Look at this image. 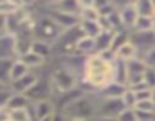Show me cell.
I'll list each match as a JSON object with an SVG mask.
<instances>
[{
    "mask_svg": "<svg viewBox=\"0 0 155 121\" xmlns=\"http://www.w3.org/2000/svg\"><path fill=\"white\" fill-rule=\"evenodd\" d=\"M123 109L120 98H102L97 95V116L116 118Z\"/></svg>",
    "mask_w": 155,
    "mask_h": 121,
    "instance_id": "cell-7",
    "label": "cell"
},
{
    "mask_svg": "<svg viewBox=\"0 0 155 121\" xmlns=\"http://www.w3.org/2000/svg\"><path fill=\"white\" fill-rule=\"evenodd\" d=\"M143 83L149 89L155 88V70L153 68H146L144 70V73H143Z\"/></svg>",
    "mask_w": 155,
    "mask_h": 121,
    "instance_id": "cell-28",
    "label": "cell"
},
{
    "mask_svg": "<svg viewBox=\"0 0 155 121\" xmlns=\"http://www.w3.org/2000/svg\"><path fill=\"white\" fill-rule=\"evenodd\" d=\"M29 106H31V100L25 94H15V92H12V95H11L6 107L9 110H14V109H26Z\"/></svg>",
    "mask_w": 155,
    "mask_h": 121,
    "instance_id": "cell-21",
    "label": "cell"
},
{
    "mask_svg": "<svg viewBox=\"0 0 155 121\" xmlns=\"http://www.w3.org/2000/svg\"><path fill=\"white\" fill-rule=\"evenodd\" d=\"M153 24H155V18L153 17H138L132 32H149L153 30Z\"/></svg>",
    "mask_w": 155,
    "mask_h": 121,
    "instance_id": "cell-24",
    "label": "cell"
},
{
    "mask_svg": "<svg viewBox=\"0 0 155 121\" xmlns=\"http://www.w3.org/2000/svg\"><path fill=\"white\" fill-rule=\"evenodd\" d=\"M120 101H122V104H123L125 109H134V106L137 103V98H135V94L129 88H126V91L120 97Z\"/></svg>",
    "mask_w": 155,
    "mask_h": 121,
    "instance_id": "cell-26",
    "label": "cell"
},
{
    "mask_svg": "<svg viewBox=\"0 0 155 121\" xmlns=\"http://www.w3.org/2000/svg\"><path fill=\"white\" fill-rule=\"evenodd\" d=\"M126 79H128V76H126V62L114 59L113 60V82L126 86Z\"/></svg>",
    "mask_w": 155,
    "mask_h": 121,
    "instance_id": "cell-18",
    "label": "cell"
},
{
    "mask_svg": "<svg viewBox=\"0 0 155 121\" xmlns=\"http://www.w3.org/2000/svg\"><path fill=\"white\" fill-rule=\"evenodd\" d=\"M26 5L21 2H15V0H0V15L3 17H9L15 12H18L21 8H25Z\"/></svg>",
    "mask_w": 155,
    "mask_h": 121,
    "instance_id": "cell-20",
    "label": "cell"
},
{
    "mask_svg": "<svg viewBox=\"0 0 155 121\" xmlns=\"http://www.w3.org/2000/svg\"><path fill=\"white\" fill-rule=\"evenodd\" d=\"M79 29H81V32H82V35L84 36H87V38H96L101 32H102V26H101V23H99V20L97 21H88V20H79Z\"/></svg>",
    "mask_w": 155,
    "mask_h": 121,
    "instance_id": "cell-16",
    "label": "cell"
},
{
    "mask_svg": "<svg viewBox=\"0 0 155 121\" xmlns=\"http://www.w3.org/2000/svg\"><path fill=\"white\" fill-rule=\"evenodd\" d=\"M129 35H131V32H128V30H123V29H120V30H116L114 33H113V39H111V51L114 53L120 45H123L125 42H128L129 41Z\"/></svg>",
    "mask_w": 155,
    "mask_h": 121,
    "instance_id": "cell-22",
    "label": "cell"
},
{
    "mask_svg": "<svg viewBox=\"0 0 155 121\" xmlns=\"http://www.w3.org/2000/svg\"><path fill=\"white\" fill-rule=\"evenodd\" d=\"M12 95V91L9 88H3L0 89V107H6L8 106V101Z\"/></svg>",
    "mask_w": 155,
    "mask_h": 121,
    "instance_id": "cell-31",
    "label": "cell"
},
{
    "mask_svg": "<svg viewBox=\"0 0 155 121\" xmlns=\"http://www.w3.org/2000/svg\"><path fill=\"white\" fill-rule=\"evenodd\" d=\"M134 110H140V112H152L155 113V103L152 100H141L137 101L134 106Z\"/></svg>",
    "mask_w": 155,
    "mask_h": 121,
    "instance_id": "cell-27",
    "label": "cell"
},
{
    "mask_svg": "<svg viewBox=\"0 0 155 121\" xmlns=\"http://www.w3.org/2000/svg\"><path fill=\"white\" fill-rule=\"evenodd\" d=\"M0 121H11V113L8 107H0Z\"/></svg>",
    "mask_w": 155,
    "mask_h": 121,
    "instance_id": "cell-34",
    "label": "cell"
},
{
    "mask_svg": "<svg viewBox=\"0 0 155 121\" xmlns=\"http://www.w3.org/2000/svg\"><path fill=\"white\" fill-rule=\"evenodd\" d=\"M31 70L21 62V60L18 59H14L12 60V64H11V68H9V83L21 79L23 76H26Z\"/></svg>",
    "mask_w": 155,
    "mask_h": 121,
    "instance_id": "cell-19",
    "label": "cell"
},
{
    "mask_svg": "<svg viewBox=\"0 0 155 121\" xmlns=\"http://www.w3.org/2000/svg\"><path fill=\"white\" fill-rule=\"evenodd\" d=\"M140 59L144 62L146 68H153L155 70V48H152L147 53H144L143 56H140Z\"/></svg>",
    "mask_w": 155,
    "mask_h": 121,
    "instance_id": "cell-29",
    "label": "cell"
},
{
    "mask_svg": "<svg viewBox=\"0 0 155 121\" xmlns=\"http://www.w3.org/2000/svg\"><path fill=\"white\" fill-rule=\"evenodd\" d=\"M135 116H137V121H155V113H152V112L135 110Z\"/></svg>",
    "mask_w": 155,
    "mask_h": 121,
    "instance_id": "cell-33",
    "label": "cell"
},
{
    "mask_svg": "<svg viewBox=\"0 0 155 121\" xmlns=\"http://www.w3.org/2000/svg\"><path fill=\"white\" fill-rule=\"evenodd\" d=\"M74 54L82 56V57H88V56L94 54V39L81 36L74 42Z\"/></svg>",
    "mask_w": 155,
    "mask_h": 121,
    "instance_id": "cell-11",
    "label": "cell"
},
{
    "mask_svg": "<svg viewBox=\"0 0 155 121\" xmlns=\"http://www.w3.org/2000/svg\"><path fill=\"white\" fill-rule=\"evenodd\" d=\"M153 3V18H155V2H152Z\"/></svg>",
    "mask_w": 155,
    "mask_h": 121,
    "instance_id": "cell-38",
    "label": "cell"
},
{
    "mask_svg": "<svg viewBox=\"0 0 155 121\" xmlns=\"http://www.w3.org/2000/svg\"><path fill=\"white\" fill-rule=\"evenodd\" d=\"M110 82H113V62L104 59L101 54L85 57L79 77V88L82 89L85 86V94H97Z\"/></svg>",
    "mask_w": 155,
    "mask_h": 121,
    "instance_id": "cell-1",
    "label": "cell"
},
{
    "mask_svg": "<svg viewBox=\"0 0 155 121\" xmlns=\"http://www.w3.org/2000/svg\"><path fill=\"white\" fill-rule=\"evenodd\" d=\"M134 57H138V53H137V48L134 47V44L131 41L125 42L123 45H120L114 51V59L123 60V62H128V60H131Z\"/></svg>",
    "mask_w": 155,
    "mask_h": 121,
    "instance_id": "cell-14",
    "label": "cell"
},
{
    "mask_svg": "<svg viewBox=\"0 0 155 121\" xmlns=\"http://www.w3.org/2000/svg\"><path fill=\"white\" fill-rule=\"evenodd\" d=\"M117 17H119L120 27L123 30L132 32L134 24H135V21L138 18V14L135 11L134 2H126V3L117 5Z\"/></svg>",
    "mask_w": 155,
    "mask_h": 121,
    "instance_id": "cell-6",
    "label": "cell"
},
{
    "mask_svg": "<svg viewBox=\"0 0 155 121\" xmlns=\"http://www.w3.org/2000/svg\"><path fill=\"white\" fill-rule=\"evenodd\" d=\"M50 83H52L53 92L56 91L58 94H64L79 86V76L61 64L52 70Z\"/></svg>",
    "mask_w": 155,
    "mask_h": 121,
    "instance_id": "cell-2",
    "label": "cell"
},
{
    "mask_svg": "<svg viewBox=\"0 0 155 121\" xmlns=\"http://www.w3.org/2000/svg\"><path fill=\"white\" fill-rule=\"evenodd\" d=\"M129 41L137 48V53H138V57H140L144 53H147L149 50L155 48V32L153 30H149V32H131Z\"/></svg>",
    "mask_w": 155,
    "mask_h": 121,
    "instance_id": "cell-5",
    "label": "cell"
},
{
    "mask_svg": "<svg viewBox=\"0 0 155 121\" xmlns=\"http://www.w3.org/2000/svg\"><path fill=\"white\" fill-rule=\"evenodd\" d=\"M132 92L135 94L137 101H141V100H150V89H149V88H143V89L132 91Z\"/></svg>",
    "mask_w": 155,
    "mask_h": 121,
    "instance_id": "cell-32",
    "label": "cell"
},
{
    "mask_svg": "<svg viewBox=\"0 0 155 121\" xmlns=\"http://www.w3.org/2000/svg\"><path fill=\"white\" fill-rule=\"evenodd\" d=\"M18 60H21V62L32 71V70H40L41 67H44V64H46V60H43L40 56H37L35 53H32L31 50L29 51H26V53H23L20 57H17Z\"/></svg>",
    "mask_w": 155,
    "mask_h": 121,
    "instance_id": "cell-17",
    "label": "cell"
},
{
    "mask_svg": "<svg viewBox=\"0 0 155 121\" xmlns=\"http://www.w3.org/2000/svg\"><path fill=\"white\" fill-rule=\"evenodd\" d=\"M3 88H9V85L3 83V82H0V89H3Z\"/></svg>",
    "mask_w": 155,
    "mask_h": 121,
    "instance_id": "cell-37",
    "label": "cell"
},
{
    "mask_svg": "<svg viewBox=\"0 0 155 121\" xmlns=\"http://www.w3.org/2000/svg\"><path fill=\"white\" fill-rule=\"evenodd\" d=\"M116 121H137L135 110H134V109H123V110L116 116Z\"/></svg>",
    "mask_w": 155,
    "mask_h": 121,
    "instance_id": "cell-30",
    "label": "cell"
},
{
    "mask_svg": "<svg viewBox=\"0 0 155 121\" xmlns=\"http://www.w3.org/2000/svg\"><path fill=\"white\" fill-rule=\"evenodd\" d=\"M47 9L55 11V12L70 14V15H79L81 3L78 0H58V2L47 3Z\"/></svg>",
    "mask_w": 155,
    "mask_h": 121,
    "instance_id": "cell-9",
    "label": "cell"
},
{
    "mask_svg": "<svg viewBox=\"0 0 155 121\" xmlns=\"http://www.w3.org/2000/svg\"><path fill=\"white\" fill-rule=\"evenodd\" d=\"M125 91H126L125 85H120V83H116V82H110L104 89H101L97 92V95L102 97V98H120Z\"/></svg>",
    "mask_w": 155,
    "mask_h": 121,
    "instance_id": "cell-15",
    "label": "cell"
},
{
    "mask_svg": "<svg viewBox=\"0 0 155 121\" xmlns=\"http://www.w3.org/2000/svg\"><path fill=\"white\" fill-rule=\"evenodd\" d=\"M29 50H31L32 53H35L37 56H40L43 60H47V59L53 54V45L49 44V42L40 41V39H34Z\"/></svg>",
    "mask_w": 155,
    "mask_h": 121,
    "instance_id": "cell-13",
    "label": "cell"
},
{
    "mask_svg": "<svg viewBox=\"0 0 155 121\" xmlns=\"http://www.w3.org/2000/svg\"><path fill=\"white\" fill-rule=\"evenodd\" d=\"M62 30L44 14L41 18L37 20V26H35V32H34V39H40L49 44H55L58 41V38L61 36Z\"/></svg>",
    "mask_w": 155,
    "mask_h": 121,
    "instance_id": "cell-3",
    "label": "cell"
},
{
    "mask_svg": "<svg viewBox=\"0 0 155 121\" xmlns=\"http://www.w3.org/2000/svg\"><path fill=\"white\" fill-rule=\"evenodd\" d=\"M113 33L110 30H102L96 38H94V54H101L104 51H108L111 48V39Z\"/></svg>",
    "mask_w": 155,
    "mask_h": 121,
    "instance_id": "cell-12",
    "label": "cell"
},
{
    "mask_svg": "<svg viewBox=\"0 0 155 121\" xmlns=\"http://www.w3.org/2000/svg\"><path fill=\"white\" fill-rule=\"evenodd\" d=\"M91 121H116V118H108V116H96Z\"/></svg>",
    "mask_w": 155,
    "mask_h": 121,
    "instance_id": "cell-35",
    "label": "cell"
},
{
    "mask_svg": "<svg viewBox=\"0 0 155 121\" xmlns=\"http://www.w3.org/2000/svg\"><path fill=\"white\" fill-rule=\"evenodd\" d=\"M138 17H153V3L150 0H138L134 2Z\"/></svg>",
    "mask_w": 155,
    "mask_h": 121,
    "instance_id": "cell-23",
    "label": "cell"
},
{
    "mask_svg": "<svg viewBox=\"0 0 155 121\" xmlns=\"http://www.w3.org/2000/svg\"><path fill=\"white\" fill-rule=\"evenodd\" d=\"M12 60L11 59H0V82L9 85V68Z\"/></svg>",
    "mask_w": 155,
    "mask_h": 121,
    "instance_id": "cell-25",
    "label": "cell"
},
{
    "mask_svg": "<svg viewBox=\"0 0 155 121\" xmlns=\"http://www.w3.org/2000/svg\"><path fill=\"white\" fill-rule=\"evenodd\" d=\"M37 79H38V74H37L35 71H29V73H28L26 76H23L21 79H18V80L9 83V89H11L12 92H15V94H25V92L37 82Z\"/></svg>",
    "mask_w": 155,
    "mask_h": 121,
    "instance_id": "cell-10",
    "label": "cell"
},
{
    "mask_svg": "<svg viewBox=\"0 0 155 121\" xmlns=\"http://www.w3.org/2000/svg\"><path fill=\"white\" fill-rule=\"evenodd\" d=\"M0 59H17V36L14 33L0 35Z\"/></svg>",
    "mask_w": 155,
    "mask_h": 121,
    "instance_id": "cell-8",
    "label": "cell"
},
{
    "mask_svg": "<svg viewBox=\"0 0 155 121\" xmlns=\"http://www.w3.org/2000/svg\"><path fill=\"white\" fill-rule=\"evenodd\" d=\"M25 95L31 100V103L35 101H43V100H52L53 98V88L50 83V77H40L37 79V82L25 92Z\"/></svg>",
    "mask_w": 155,
    "mask_h": 121,
    "instance_id": "cell-4",
    "label": "cell"
},
{
    "mask_svg": "<svg viewBox=\"0 0 155 121\" xmlns=\"http://www.w3.org/2000/svg\"><path fill=\"white\" fill-rule=\"evenodd\" d=\"M150 100L155 103V88H152V89H150Z\"/></svg>",
    "mask_w": 155,
    "mask_h": 121,
    "instance_id": "cell-36",
    "label": "cell"
}]
</instances>
